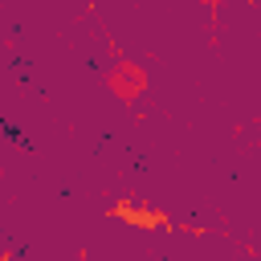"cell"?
<instances>
[{"label": "cell", "mask_w": 261, "mask_h": 261, "mask_svg": "<svg viewBox=\"0 0 261 261\" xmlns=\"http://www.w3.org/2000/svg\"><path fill=\"white\" fill-rule=\"evenodd\" d=\"M106 82H110V90H114L118 98H126V102H130V98H139V94L147 90V73H143L139 65H130V61H118V65L110 69V77H106Z\"/></svg>", "instance_id": "obj_1"}]
</instances>
